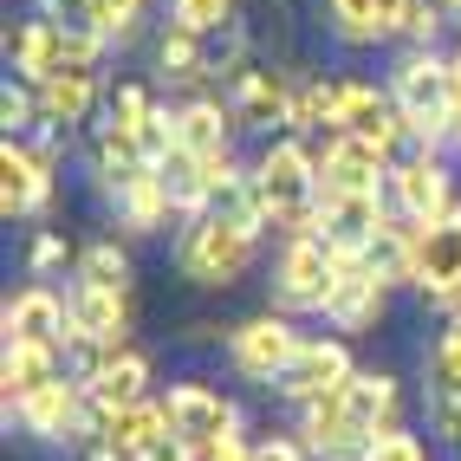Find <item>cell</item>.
<instances>
[{"mask_svg":"<svg viewBox=\"0 0 461 461\" xmlns=\"http://www.w3.org/2000/svg\"><path fill=\"white\" fill-rule=\"evenodd\" d=\"M390 98L403 111V131L416 149H448L461 124V78H455V52L442 46H410L390 66Z\"/></svg>","mask_w":461,"mask_h":461,"instance_id":"obj_1","label":"cell"},{"mask_svg":"<svg viewBox=\"0 0 461 461\" xmlns=\"http://www.w3.org/2000/svg\"><path fill=\"white\" fill-rule=\"evenodd\" d=\"M254 195H260L267 228H280L286 240L319 234V214H325L319 149H305V137H273L254 157Z\"/></svg>","mask_w":461,"mask_h":461,"instance_id":"obj_2","label":"cell"},{"mask_svg":"<svg viewBox=\"0 0 461 461\" xmlns=\"http://www.w3.org/2000/svg\"><path fill=\"white\" fill-rule=\"evenodd\" d=\"M260 234H267L260 221L228 214V208H208V214H195V221H182V234H176L182 280H195V286H234L240 273L254 267Z\"/></svg>","mask_w":461,"mask_h":461,"instance_id":"obj_3","label":"cell"},{"mask_svg":"<svg viewBox=\"0 0 461 461\" xmlns=\"http://www.w3.org/2000/svg\"><path fill=\"white\" fill-rule=\"evenodd\" d=\"M14 72L26 85H52L59 72H72V66H98V52L104 40L98 33H85V26H66V20H52V14H33V20H20L14 26Z\"/></svg>","mask_w":461,"mask_h":461,"instance_id":"obj_4","label":"cell"},{"mask_svg":"<svg viewBox=\"0 0 461 461\" xmlns=\"http://www.w3.org/2000/svg\"><path fill=\"white\" fill-rule=\"evenodd\" d=\"M331 280H338V254L325 248V234L286 240L280 260H273V305H280L286 319L293 312H325Z\"/></svg>","mask_w":461,"mask_h":461,"instance_id":"obj_5","label":"cell"},{"mask_svg":"<svg viewBox=\"0 0 461 461\" xmlns=\"http://www.w3.org/2000/svg\"><path fill=\"white\" fill-rule=\"evenodd\" d=\"M436 312H461V202L442 214V221L416 228V280H410Z\"/></svg>","mask_w":461,"mask_h":461,"instance_id":"obj_6","label":"cell"},{"mask_svg":"<svg viewBox=\"0 0 461 461\" xmlns=\"http://www.w3.org/2000/svg\"><path fill=\"white\" fill-rule=\"evenodd\" d=\"M14 422L26 429V436L52 442V448H59V442H91V436H98V410H91V396H85L78 377H59V384L33 390V396L14 410Z\"/></svg>","mask_w":461,"mask_h":461,"instance_id":"obj_7","label":"cell"},{"mask_svg":"<svg viewBox=\"0 0 461 461\" xmlns=\"http://www.w3.org/2000/svg\"><path fill=\"white\" fill-rule=\"evenodd\" d=\"M390 208L403 214L410 228H429V221H442V214L455 208V176L442 163V149H410V157H396Z\"/></svg>","mask_w":461,"mask_h":461,"instance_id":"obj_8","label":"cell"},{"mask_svg":"<svg viewBox=\"0 0 461 461\" xmlns=\"http://www.w3.org/2000/svg\"><path fill=\"white\" fill-rule=\"evenodd\" d=\"M299 345H305V331H293V319L286 312H260V319H248V325H234L228 331V357H234V371L240 377H254V384H280V371L299 357Z\"/></svg>","mask_w":461,"mask_h":461,"instance_id":"obj_9","label":"cell"},{"mask_svg":"<svg viewBox=\"0 0 461 461\" xmlns=\"http://www.w3.org/2000/svg\"><path fill=\"white\" fill-rule=\"evenodd\" d=\"M351 371H357V364H351V345H345V338H305L299 357L280 371V384H273V396H286L293 410H305V403H319V396L345 390Z\"/></svg>","mask_w":461,"mask_h":461,"instance_id":"obj_10","label":"cell"},{"mask_svg":"<svg viewBox=\"0 0 461 461\" xmlns=\"http://www.w3.org/2000/svg\"><path fill=\"white\" fill-rule=\"evenodd\" d=\"M390 169H396L390 149L364 143V137H345V131H331L325 149H319L325 195H377V189H390Z\"/></svg>","mask_w":461,"mask_h":461,"instance_id":"obj_11","label":"cell"},{"mask_svg":"<svg viewBox=\"0 0 461 461\" xmlns=\"http://www.w3.org/2000/svg\"><path fill=\"white\" fill-rule=\"evenodd\" d=\"M396 221V208H390V189L377 195H325V214H319V234H325V248L338 260H364V248Z\"/></svg>","mask_w":461,"mask_h":461,"instance_id":"obj_12","label":"cell"},{"mask_svg":"<svg viewBox=\"0 0 461 461\" xmlns=\"http://www.w3.org/2000/svg\"><path fill=\"white\" fill-rule=\"evenodd\" d=\"M52 208V157H40L26 137L0 143V214L7 221H33Z\"/></svg>","mask_w":461,"mask_h":461,"instance_id":"obj_13","label":"cell"},{"mask_svg":"<svg viewBox=\"0 0 461 461\" xmlns=\"http://www.w3.org/2000/svg\"><path fill=\"white\" fill-rule=\"evenodd\" d=\"M163 410H169V429H176V436L189 442L195 455H202V448H214L221 436H234V429H240V410H234L214 384H169Z\"/></svg>","mask_w":461,"mask_h":461,"instance_id":"obj_14","label":"cell"},{"mask_svg":"<svg viewBox=\"0 0 461 461\" xmlns=\"http://www.w3.org/2000/svg\"><path fill=\"white\" fill-rule=\"evenodd\" d=\"M384 305H390V286L377 280L364 260H338V280H331V299H325V325L331 331H345V338H364V331H377L384 319Z\"/></svg>","mask_w":461,"mask_h":461,"instance_id":"obj_15","label":"cell"},{"mask_svg":"<svg viewBox=\"0 0 461 461\" xmlns=\"http://www.w3.org/2000/svg\"><path fill=\"white\" fill-rule=\"evenodd\" d=\"M293 78L273 72V66H240L228 85V111L240 131H273V124H293Z\"/></svg>","mask_w":461,"mask_h":461,"instance_id":"obj_16","label":"cell"},{"mask_svg":"<svg viewBox=\"0 0 461 461\" xmlns=\"http://www.w3.org/2000/svg\"><path fill=\"white\" fill-rule=\"evenodd\" d=\"M0 325H7V345H59L66 351V338H72V312L46 280L20 286L7 299V312H0Z\"/></svg>","mask_w":461,"mask_h":461,"instance_id":"obj_17","label":"cell"},{"mask_svg":"<svg viewBox=\"0 0 461 461\" xmlns=\"http://www.w3.org/2000/svg\"><path fill=\"white\" fill-rule=\"evenodd\" d=\"M98 104H111L98 66H72V72H59L52 85H40V124L59 131V137H66V131H85Z\"/></svg>","mask_w":461,"mask_h":461,"instance_id":"obj_18","label":"cell"},{"mask_svg":"<svg viewBox=\"0 0 461 461\" xmlns=\"http://www.w3.org/2000/svg\"><path fill=\"white\" fill-rule=\"evenodd\" d=\"M338 131H345V137H364V143H377V149H390V157L410 143L403 111H396L390 85H371V78H351V98H345V117H338Z\"/></svg>","mask_w":461,"mask_h":461,"instance_id":"obj_19","label":"cell"},{"mask_svg":"<svg viewBox=\"0 0 461 461\" xmlns=\"http://www.w3.org/2000/svg\"><path fill=\"white\" fill-rule=\"evenodd\" d=\"M163 436H176V429H169V410H163V396H143V403H131V410L98 416V436H91V442H104L111 455H124V461H143Z\"/></svg>","mask_w":461,"mask_h":461,"instance_id":"obj_20","label":"cell"},{"mask_svg":"<svg viewBox=\"0 0 461 461\" xmlns=\"http://www.w3.org/2000/svg\"><path fill=\"white\" fill-rule=\"evenodd\" d=\"M66 312H72V338H98V345H124L131 331V293L117 286H66Z\"/></svg>","mask_w":461,"mask_h":461,"instance_id":"obj_21","label":"cell"},{"mask_svg":"<svg viewBox=\"0 0 461 461\" xmlns=\"http://www.w3.org/2000/svg\"><path fill=\"white\" fill-rule=\"evenodd\" d=\"M143 7L149 0H40V14L66 20V26H85V33H98L104 46H131L137 26H143Z\"/></svg>","mask_w":461,"mask_h":461,"instance_id":"obj_22","label":"cell"},{"mask_svg":"<svg viewBox=\"0 0 461 461\" xmlns=\"http://www.w3.org/2000/svg\"><path fill=\"white\" fill-rule=\"evenodd\" d=\"M234 111L228 98H182L176 104V143L189 149V157H221V149H234Z\"/></svg>","mask_w":461,"mask_h":461,"instance_id":"obj_23","label":"cell"},{"mask_svg":"<svg viewBox=\"0 0 461 461\" xmlns=\"http://www.w3.org/2000/svg\"><path fill=\"white\" fill-rule=\"evenodd\" d=\"M59 377H66V351H59V345H7V351H0V390H7V416H14L33 390H46V384H59Z\"/></svg>","mask_w":461,"mask_h":461,"instance_id":"obj_24","label":"cell"},{"mask_svg":"<svg viewBox=\"0 0 461 461\" xmlns=\"http://www.w3.org/2000/svg\"><path fill=\"white\" fill-rule=\"evenodd\" d=\"M325 26L345 46H377V40H396L403 0H325Z\"/></svg>","mask_w":461,"mask_h":461,"instance_id":"obj_25","label":"cell"},{"mask_svg":"<svg viewBox=\"0 0 461 461\" xmlns=\"http://www.w3.org/2000/svg\"><path fill=\"white\" fill-rule=\"evenodd\" d=\"M85 396H91V410H98V416H111V410H131V403H143V396H149V357L124 345V351H117V357L104 364L98 377L85 384Z\"/></svg>","mask_w":461,"mask_h":461,"instance_id":"obj_26","label":"cell"},{"mask_svg":"<svg viewBox=\"0 0 461 461\" xmlns=\"http://www.w3.org/2000/svg\"><path fill=\"white\" fill-rule=\"evenodd\" d=\"M345 396V416L364 429V436H384V429H396V377L390 371H351V384L338 390Z\"/></svg>","mask_w":461,"mask_h":461,"instance_id":"obj_27","label":"cell"},{"mask_svg":"<svg viewBox=\"0 0 461 461\" xmlns=\"http://www.w3.org/2000/svg\"><path fill=\"white\" fill-rule=\"evenodd\" d=\"M111 208H117V228H131V234H163L176 221V202H169V189H163L157 169H143L131 189H117Z\"/></svg>","mask_w":461,"mask_h":461,"instance_id":"obj_28","label":"cell"},{"mask_svg":"<svg viewBox=\"0 0 461 461\" xmlns=\"http://www.w3.org/2000/svg\"><path fill=\"white\" fill-rule=\"evenodd\" d=\"M157 72L169 78V85H202V78H214V40H202V33H189V26H163L157 33Z\"/></svg>","mask_w":461,"mask_h":461,"instance_id":"obj_29","label":"cell"},{"mask_svg":"<svg viewBox=\"0 0 461 461\" xmlns=\"http://www.w3.org/2000/svg\"><path fill=\"white\" fill-rule=\"evenodd\" d=\"M345 98H351V78H299L293 91V137H312V131H338V117H345Z\"/></svg>","mask_w":461,"mask_h":461,"instance_id":"obj_30","label":"cell"},{"mask_svg":"<svg viewBox=\"0 0 461 461\" xmlns=\"http://www.w3.org/2000/svg\"><path fill=\"white\" fill-rule=\"evenodd\" d=\"M364 267H371L384 286H410V280H416V228L403 221V214H396L371 248H364Z\"/></svg>","mask_w":461,"mask_h":461,"instance_id":"obj_31","label":"cell"},{"mask_svg":"<svg viewBox=\"0 0 461 461\" xmlns=\"http://www.w3.org/2000/svg\"><path fill=\"white\" fill-rule=\"evenodd\" d=\"M72 280H85V286H117V293H131V254L117 248L111 234H104V240H85V248H78V260H72Z\"/></svg>","mask_w":461,"mask_h":461,"instance_id":"obj_32","label":"cell"},{"mask_svg":"<svg viewBox=\"0 0 461 461\" xmlns=\"http://www.w3.org/2000/svg\"><path fill=\"white\" fill-rule=\"evenodd\" d=\"M169 20L189 26V33H202V40H214V33L234 26V0H169Z\"/></svg>","mask_w":461,"mask_h":461,"instance_id":"obj_33","label":"cell"},{"mask_svg":"<svg viewBox=\"0 0 461 461\" xmlns=\"http://www.w3.org/2000/svg\"><path fill=\"white\" fill-rule=\"evenodd\" d=\"M429 390H461V312L442 325L436 345H429Z\"/></svg>","mask_w":461,"mask_h":461,"instance_id":"obj_34","label":"cell"},{"mask_svg":"<svg viewBox=\"0 0 461 461\" xmlns=\"http://www.w3.org/2000/svg\"><path fill=\"white\" fill-rule=\"evenodd\" d=\"M0 124H7V137H33L40 131V85L7 78V91H0Z\"/></svg>","mask_w":461,"mask_h":461,"instance_id":"obj_35","label":"cell"},{"mask_svg":"<svg viewBox=\"0 0 461 461\" xmlns=\"http://www.w3.org/2000/svg\"><path fill=\"white\" fill-rule=\"evenodd\" d=\"M149 111H157V98H149V91L143 85H111V104H104V117H111V124H124L131 137L149 124Z\"/></svg>","mask_w":461,"mask_h":461,"instance_id":"obj_36","label":"cell"},{"mask_svg":"<svg viewBox=\"0 0 461 461\" xmlns=\"http://www.w3.org/2000/svg\"><path fill=\"white\" fill-rule=\"evenodd\" d=\"M429 436L461 448V390H429Z\"/></svg>","mask_w":461,"mask_h":461,"instance_id":"obj_37","label":"cell"},{"mask_svg":"<svg viewBox=\"0 0 461 461\" xmlns=\"http://www.w3.org/2000/svg\"><path fill=\"white\" fill-rule=\"evenodd\" d=\"M66 234H52V228H40L33 234V248H26V273H33V280H46V273H59V267H66Z\"/></svg>","mask_w":461,"mask_h":461,"instance_id":"obj_38","label":"cell"},{"mask_svg":"<svg viewBox=\"0 0 461 461\" xmlns=\"http://www.w3.org/2000/svg\"><path fill=\"white\" fill-rule=\"evenodd\" d=\"M371 461H429V448H422V436H410V429L396 422V429H384V436H377V455H371Z\"/></svg>","mask_w":461,"mask_h":461,"instance_id":"obj_39","label":"cell"},{"mask_svg":"<svg viewBox=\"0 0 461 461\" xmlns=\"http://www.w3.org/2000/svg\"><path fill=\"white\" fill-rule=\"evenodd\" d=\"M254 461H312V448H305L299 436H260L254 442Z\"/></svg>","mask_w":461,"mask_h":461,"instance_id":"obj_40","label":"cell"},{"mask_svg":"<svg viewBox=\"0 0 461 461\" xmlns=\"http://www.w3.org/2000/svg\"><path fill=\"white\" fill-rule=\"evenodd\" d=\"M436 7H442L448 20H461V0H436Z\"/></svg>","mask_w":461,"mask_h":461,"instance_id":"obj_41","label":"cell"},{"mask_svg":"<svg viewBox=\"0 0 461 461\" xmlns=\"http://www.w3.org/2000/svg\"><path fill=\"white\" fill-rule=\"evenodd\" d=\"M455 78H461V46H455ZM455 149H461V124H455Z\"/></svg>","mask_w":461,"mask_h":461,"instance_id":"obj_42","label":"cell"}]
</instances>
